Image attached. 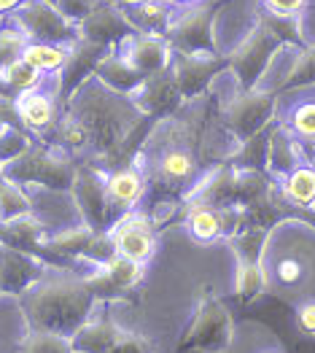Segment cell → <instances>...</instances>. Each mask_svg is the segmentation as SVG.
<instances>
[{"label":"cell","instance_id":"obj_1","mask_svg":"<svg viewBox=\"0 0 315 353\" xmlns=\"http://www.w3.org/2000/svg\"><path fill=\"white\" fill-rule=\"evenodd\" d=\"M224 0L197 3L175 14L170 30L165 32L172 52L181 54H219L216 52V14Z\"/></svg>","mask_w":315,"mask_h":353},{"label":"cell","instance_id":"obj_2","mask_svg":"<svg viewBox=\"0 0 315 353\" xmlns=\"http://www.w3.org/2000/svg\"><path fill=\"white\" fill-rule=\"evenodd\" d=\"M0 173L11 183H43L49 189H68L76 183V170L68 159L32 146L14 162L3 165Z\"/></svg>","mask_w":315,"mask_h":353},{"label":"cell","instance_id":"obj_3","mask_svg":"<svg viewBox=\"0 0 315 353\" xmlns=\"http://www.w3.org/2000/svg\"><path fill=\"white\" fill-rule=\"evenodd\" d=\"M283 49V43L264 28V25H254L251 32L237 43V49L232 52L230 57V70L237 76L240 87L243 89H256L261 81V76L267 73L270 62L275 59V54Z\"/></svg>","mask_w":315,"mask_h":353},{"label":"cell","instance_id":"obj_4","mask_svg":"<svg viewBox=\"0 0 315 353\" xmlns=\"http://www.w3.org/2000/svg\"><path fill=\"white\" fill-rule=\"evenodd\" d=\"M14 25L35 43H76L79 30L70 19H65L57 6L46 0H28L11 14Z\"/></svg>","mask_w":315,"mask_h":353},{"label":"cell","instance_id":"obj_5","mask_svg":"<svg viewBox=\"0 0 315 353\" xmlns=\"http://www.w3.org/2000/svg\"><path fill=\"white\" fill-rule=\"evenodd\" d=\"M275 114V97L261 89H243L232 103L224 108V127L237 138V143L251 141L267 124L272 121Z\"/></svg>","mask_w":315,"mask_h":353},{"label":"cell","instance_id":"obj_6","mask_svg":"<svg viewBox=\"0 0 315 353\" xmlns=\"http://www.w3.org/2000/svg\"><path fill=\"white\" fill-rule=\"evenodd\" d=\"M76 30H79L81 41L103 46V49H114L116 43H124L130 35L138 32V30L132 28V22L127 19V14L119 6L108 3V0H103L89 17H84L76 25Z\"/></svg>","mask_w":315,"mask_h":353},{"label":"cell","instance_id":"obj_7","mask_svg":"<svg viewBox=\"0 0 315 353\" xmlns=\"http://www.w3.org/2000/svg\"><path fill=\"white\" fill-rule=\"evenodd\" d=\"M230 68V59L221 54H181L172 52L170 70L183 97H197L221 70Z\"/></svg>","mask_w":315,"mask_h":353},{"label":"cell","instance_id":"obj_8","mask_svg":"<svg viewBox=\"0 0 315 353\" xmlns=\"http://www.w3.org/2000/svg\"><path fill=\"white\" fill-rule=\"evenodd\" d=\"M121 54L130 59L143 76H154L167 70L172 62V46L165 35H145L135 32L121 43Z\"/></svg>","mask_w":315,"mask_h":353},{"label":"cell","instance_id":"obj_9","mask_svg":"<svg viewBox=\"0 0 315 353\" xmlns=\"http://www.w3.org/2000/svg\"><path fill=\"white\" fill-rule=\"evenodd\" d=\"M111 243H114V251L124 259H132V262H143L154 254V237L148 230V221L143 216H124L119 219L111 232Z\"/></svg>","mask_w":315,"mask_h":353},{"label":"cell","instance_id":"obj_10","mask_svg":"<svg viewBox=\"0 0 315 353\" xmlns=\"http://www.w3.org/2000/svg\"><path fill=\"white\" fill-rule=\"evenodd\" d=\"M181 89L175 84V76L172 70H162V73H154V76H145L141 89L135 92V100L141 105V111L151 114V117H165L170 114L172 108L181 103Z\"/></svg>","mask_w":315,"mask_h":353},{"label":"cell","instance_id":"obj_11","mask_svg":"<svg viewBox=\"0 0 315 353\" xmlns=\"http://www.w3.org/2000/svg\"><path fill=\"white\" fill-rule=\"evenodd\" d=\"M108 49L103 46H94V43H86V41H76L70 43V54H68V62L65 68L59 70V89L65 92H76V89L84 84L86 76H92L100 65V59L105 57Z\"/></svg>","mask_w":315,"mask_h":353},{"label":"cell","instance_id":"obj_12","mask_svg":"<svg viewBox=\"0 0 315 353\" xmlns=\"http://www.w3.org/2000/svg\"><path fill=\"white\" fill-rule=\"evenodd\" d=\"M76 197H79V205L86 219V227L92 230H100L108 224V216H111V203H108V192H105V183L94 173H81L76 176Z\"/></svg>","mask_w":315,"mask_h":353},{"label":"cell","instance_id":"obj_13","mask_svg":"<svg viewBox=\"0 0 315 353\" xmlns=\"http://www.w3.org/2000/svg\"><path fill=\"white\" fill-rule=\"evenodd\" d=\"M132 28L145 35H165L175 19V8L167 0H135L130 6H121Z\"/></svg>","mask_w":315,"mask_h":353},{"label":"cell","instance_id":"obj_14","mask_svg":"<svg viewBox=\"0 0 315 353\" xmlns=\"http://www.w3.org/2000/svg\"><path fill=\"white\" fill-rule=\"evenodd\" d=\"M94 76H97L108 89L119 92V94H135L145 79L143 73H141L130 59L124 57L121 52H119V54H105V57L100 59Z\"/></svg>","mask_w":315,"mask_h":353},{"label":"cell","instance_id":"obj_15","mask_svg":"<svg viewBox=\"0 0 315 353\" xmlns=\"http://www.w3.org/2000/svg\"><path fill=\"white\" fill-rule=\"evenodd\" d=\"M267 168L278 176H288L299 168V146L288 130H272L270 132V151H267Z\"/></svg>","mask_w":315,"mask_h":353},{"label":"cell","instance_id":"obj_16","mask_svg":"<svg viewBox=\"0 0 315 353\" xmlns=\"http://www.w3.org/2000/svg\"><path fill=\"white\" fill-rule=\"evenodd\" d=\"M14 105H17V117L32 130H43L54 121V103H52V94L46 92H38V89L25 92L14 100Z\"/></svg>","mask_w":315,"mask_h":353},{"label":"cell","instance_id":"obj_17","mask_svg":"<svg viewBox=\"0 0 315 353\" xmlns=\"http://www.w3.org/2000/svg\"><path fill=\"white\" fill-rule=\"evenodd\" d=\"M256 22L270 30L283 46H307L305 43V30H302V17H283V14H272L267 8H261L256 14Z\"/></svg>","mask_w":315,"mask_h":353},{"label":"cell","instance_id":"obj_18","mask_svg":"<svg viewBox=\"0 0 315 353\" xmlns=\"http://www.w3.org/2000/svg\"><path fill=\"white\" fill-rule=\"evenodd\" d=\"M68 54H70L68 43H35V41H30L22 59L32 65L38 73H59L68 62Z\"/></svg>","mask_w":315,"mask_h":353},{"label":"cell","instance_id":"obj_19","mask_svg":"<svg viewBox=\"0 0 315 353\" xmlns=\"http://www.w3.org/2000/svg\"><path fill=\"white\" fill-rule=\"evenodd\" d=\"M105 192H108V203L119 208H130L138 203V197L143 194V178L135 170H116L114 176L105 181Z\"/></svg>","mask_w":315,"mask_h":353},{"label":"cell","instance_id":"obj_20","mask_svg":"<svg viewBox=\"0 0 315 353\" xmlns=\"http://www.w3.org/2000/svg\"><path fill=\"white\" fill-rule=\"evenodd\" d=\"M283 197L296 208H313L315 205V168H296L294 173L286 176L283 183Z\"/></svg>","mask_w":315,"mask_h":353},{"label":"cell","instance_id":"obj_21","mask_svg":"<svg viewBox=\"0 0 315 353\" xmlns=\"http://www.w3.org/2000/svg\"><path fill=\"white\" fill-rule=\"evenodd\" d=\"M41 79H43V73H38V70H35L32 65H28L25 59H19L17 65H11V68L0 76L8 100H11V97H19V94H25V92H32V89L41 84Z\"/></svg>","mask_w":315,"mask_h":353},{"label":"cell","instance_id":"obj_22","mask_svg":"<svg viewBox=\"0 0 315 353\" xmlns=\"http://www.w3.org/2000/svg\"><path fill=\"white\" fill-rule=\"evenodd\" d=\"M0 19H3V17H0ZM28 43H30V38L17 28V25H0V76H3L11 65H17V62L22 59Z\"/></svg>","mask_w":315,"mask_h":353},{"label":"cell","instance_id":"obj_23","mask_svg":"<svg viewBox=\"0 0 315 353\" xmlns=\"http://www.w3.org/2000/svg\"><path fill=\"white\" fill-rule=\"evenodd\" d=\"M270 132L272 130H261L251 141H245L240 154L232 159L237 170H264L267 168V151H270Z\"/></svg>","mask_w":315,"mask_h":353},{"label":"cell","instance_id":"obj_24","mask_svg":"<svg viewBox=\"0 0 315 353\" xmlns=\"http://www.w3.org/2000/svg\"><path fill=\"white\" fill-rule=\"evenodd\" d=\"M194 173V157L183 148H170L159 162V178L167 183H181Z\"/></svg>","mask_w":315,"mask_h":353},{"label":"cell","instance_id":"obj_25","mask_svg":"<svg viewBox=\"0 0 315 353\" xmlns=\"http://www.w3.org/2000/svg\"><path fill=\"white\" fill-rule=\"evenodd\" d=\"M30 213L28 197L22 194L19 183L0 178V221H17Z\"/></svg>","mask_w":315,"mask_h":353},{"label":"cell","instance_id":"obj_26","mask_svg":"<svg viewBox=\"0 0 315 353\" xmlns=\"http://www.w3.org/2000/svg\"><path fill=\"white\" fill-rule=\"evenodd\" d=\"M97 245H100V237L92 227H73V230H68V232H62V235L52 240V248L68 251V254H76V251L94 254Z\"/></svg>","mask_w":315,"mask_h":353},{"label":"cell","instance_id":"obj_27","mask_svg":"<svg viewBox=\"0 0 315 353\" xmlns=\"http://www.w3.org/2000/svg\"><path fill=\"white\" fill-rule=\"evenodd\" d=\"M310 84H315V43L305 46V49L296 54L291 70H288L286 79H283V87L286 89L310 87Z\"/></svg>","mask_w":315,"mask_h":353},{"label":"cell","instance_id":"obj_28","mask_svg":"<svg viewBox=\"0 0 315 353\" xmlns=\"http://www.w3.org/2000/svg\"><path fill=\"white\" fill-rule=\"evenodd\" d=\"M232 243H234V248H237L240 265H254V262H258L261 248H264V243H267V230H261V227H245Z\"/></svg>","mask_w":315,"mask_h":353},{"label":"cell","instance_id":"obj_29","mask_svg":"<svg viewBox=\"0 0 315 353\" xmlns=\"http://www.w3.org/2000/svg\"><path fill=\"white\" fill-rule=\"evenodd\" d=\"M30 148V138L14 124H6L0 127V168L14 162L17 157H22Z\"/></svg>","mask_w":315,"mask_h":353},{"label":"cell","instance_id":"obj_30","mask_svg":"<svg viewBox=\"0 0 315 353\" xmlns=\"http://www.w3.org/2000/svg\"><path fill=\"white\" fill-rule=\"evenodd\" d=\"M291 130L302 143L315 148V103H302L291 111Z\"/></svg>","mask_w":315,"mask_h":353},{"label":"cell","instance_id":"obj_31","mask_svg":"<svg viewBox=\"0 0 315 353\" xmlns=\"http://www.w3.org/2000/svg\"><path fill=\"white\" fill-rule=\"evenodd\" d=\"M105 278H108L114 286H119V289H127V286H132V283L141 278V265H138V262H132V259H124V256H119V254H116L114 259L108 262Z\"/></svg>","mask_w":315,"mask_h":353},{"label":"cell","instance_id":"obj_32","mask_svg":"<svg viewBox=\"0 0 315 353\" xmlns=\"http://www.w3.org/2000/svg\"><path fill=\"white\" fill-rule=\"evenodd\" d=\"M264 283H267V278H264V270H261L258 262L240 265V272H237V292H240V296H245V299L256 296L264 289Z\"/></svg>","mask_w":315,"mask_h":353},{"label":"cell","instance_id":"obj_33","mask_svg":"<svg viewBox=\"0 0 315 353\" xmlns=\"http://www.w3.org/2000/svg\"><path fill=\"white\" fill-rule=\"evenodd\" d=\"M100 3H103V0H54L57 11L65 19H70L73 25H79L84 17H89Z\"/></svg>","mask_w":315,"mask_h":353},{"label":"cell","instance_id":"obj_34","mask_svg":"<svg viewBox=\"0 0 315 353\" xmlns=\"http://www.w3.org/2000/svg\"><path fill=\"white\" fill-rule=\"evenodd\" d=\"M261 8L283 17H302V11L307 8V0H261Z\"/></svg>","mask_w":315,"mask_h":353},{"label":"cell","instance_id":"obj_35","mask_svg":"<svg viewBox=\"0 0 315 353\" xmlns=\"http://www.w3.org/2000/svg\"><path fill=\"white\" fill-rule=\"evenodd\" d=\"M28 353H68L65 351V345H62V340L57 337H35L32 343L28 345Z\"/></svg>","mask_w":315,"mask_h":353},{"label":"cell","instance_id":"obj_36","mask_svg":"<svg viewBox=\"0 0 315 353\" xmlns=\"http://www.w3.org/2000/svg\"><path fill=\"white\" fill-rule=\"evenodd\" d=\"M299 275H302V265H299L296 259H283V262L278 265V278H281L283 283L299 281Z\"/></svg>","mask_w":315,"mask_h":353},{"label":"cell","instance_id":"obj_37","mask_svg":"<svg viewBox=\"0 0 315 353\" xmlns=\"http://www.w3.org/2000/svg\"><path fill=\"white\" fill-rule=\"evenodd\" d=\"M299 326H302L305 332L315 334V302L305 305V307L299 310Z\"/></svg>","mask_w":315,"mask_h":353},{"label":"cell","instance_id":"obj_38","mask_svg":"<svg viewBox=\"0 0 315 353\" xmlns=\"http://www.w3.org/2000/svg\"><path fill=\"white\" fill-rule=\"evenodd\" d=\"M22 3H28V0H0V17H8V14H14Z\"/></svg>","mask_w":315,"mask_h":353},{"label":"cell","instance_id":"obj_39","mask_svg":"<svg viewBox=\"0 0 315 353\" xmlns=\"http://www.w3.org/2000/svg\"><path fill=\"white\" fill-rule=\"evenodd\" d=\"M172 8H178V6H183V8H189V6H197V3H202V0H167Z\"/></svg>","mask_w":315,"mask_h":353},{"label":"cell","instance_id":"obj_40","mask_svg":"<svg viewBox=\"0 0 315 353\" xmlns=\"http://www.w3.org/2000/svg\"><path fill=\"white\" fill-rule=\"evenodd\" d=\"M108 3H114V6L121 8V6H130V3H135V0H108Z\"/></svg>","mask_w":315,"mask_h":353}]
</instances>
